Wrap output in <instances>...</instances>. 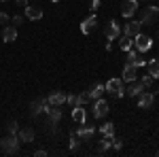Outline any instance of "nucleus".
Returning <instances> with one entry per match:
<instances>
[{"instance_id":"nucleus-1","label":"nucleus","mask_w":159,"mask_h":157,"mask_svg":"<svg viewBox=\"0 0 159 157\" xmlns=\"http://www.w3.org/2000/svg\"><path fill=\"white\" fill-rule=\"evenodd\" d=\"M0 151L4 155H15L19 153V136L17 134H9L4 138H0Z\"/></svg>"},{"instance_id":"nucleus-2","label":"nucleus","mask_w":159,"mask_h":157,"mask_svg":"<svg viewBox=\"0 0 159 157\" xmlns=\"http://www.w3.org/2000/svg\"><path fill=\"white\" fill-rule=\"evenodd\" d=\"M47 115V125H49V132L51 134H57V123L61 121V110L57 106H51L49 104V110L45 113Z\"/></svg>"},{"instance_id":"nucleus-3","label":"nucleus","mask_w":159,"mask_h":157,"mask_svg":"<svg viewBox=\"0 0 159 157\" xmlns=\"http://www.w3.org/2000/svg\"><path fill=\"white\" fill-rule=\"evenodd\" d=\"M49 110V100L47 98H36L32 104H30V115L32 117H40Z\"/></svg>"},{"instance_id":"nucleus-4","label":"nucleus","mask_w":159,"mask_h":157,"mask_svg":"<svg viewBox=\"0 0 159 157\" xmlns=\"http://www.w3.org/2000/svg\"><path fill=\"white\" fill-rule=\"evenodd\" d=\"M157 19H159V9L157 7H147V9L142 11V15H140L138 21H140L142 25H153Z\"/></svg>"},{"instance_id":"nucleus-5","label":"nucleus","mask_w":159,"mask_h":157,"mask_svg":"<svg viewBox=\"0 0 159 157\" xmlns=\"http://www.w3.org/2000/svg\"><path fill=\"white\" fill-rule=\"evenodd\" d=\"M104 87H106V91H108L110 96H115V98L125 96V87H123V81H121V79H110Z\"/></svg>"},{"instance_id":"nucleus-6","label":"nucleus","mask_w":159,"mask_h":157,"mask_svg":"<svg viewBox=\"0 0 159 157\" xmlns=\"http://www.w3.org/2000/svg\"><path fill=\"white\" fill-rule=\"evenodd\" d=\"M134 47L138 53H147L148 49L153 47V40L147 34H138V36H134Z\"/></svg>"},{"instance_id":"nucleus-7","label":"nucleus","mask_w":159,"mask_h":157,"mask_svg":"<svg viewBox=\"0 0 159 157\" xmlns=\"http://www.w3.org/2000/svg\"><path fill=\"white\" fill-rule=\"evenodd\" d=\"M91 115H93L96 119H102V117H106V115H108V102H106V100H102V98H98V100H96V104H93V110H91Z\"/></svg>"},{"instance_id":"nucleus-8","label":"nucleus","mask_w":159,"mask_h":157,"mask_svg":"<svg viewBox=\"0 0 159 157\" xmlns=\"http://www.w3.org/2000/svg\"><path fill=\"white\" fill-rule=\"evenodd\" d=\"M119 34H121L119 24H117L115 19H110L108 24H106V28H104V36H106V40H115V38H119Z\"/></svg>"},{"instance_id":"nucleus-9","label":"nucleus","mask_w":159,"mask_h":157,"mask_svg":"<svg viewBox=\"0 0 159 157\" xmlns=\"http://www.w3.org/2000/svg\"><path fill=\"white\" fill-rule=\"evenodd\" d=\"M76 136H79V138H81V140H91V138H93V134H96V127H93V125H87V123H81V127H79V130H76Z\"/></svg>"},{"instance_id":"nucleus-10","label":"nucleus","mask_w":159,"mask_h":157,"mask_svg":"<svg viewBox=\"0 0 159 157\" xmlns=\"http://www.w3.org/2000/svg\"><path fill=\"white\" fill-rule=\"evenodd\" d=\"M136 76H138V66L132 64V62H127V64L123 66V81L132 83V81H136Z\"/></svg>"},{"instance_id":"nucleus-11","label":"nucleus","mask_w":159,"mask_h":157,"mask_svg":"<svg viewBox=\"0 0 159 157\" xmlns=\"http://www.w3.org/2000/svg\"><path fill=\"white\" fill-rule=\"evenodd\" d=\"M140 28H142L140 21H127V24L123 25V36H129V38L138 36L140 34Z\"/></svg>"},{"instance_id":"nucleus-12","label":"nucleus","mask_w":159,"mask_h":157,"mask_svg":"<svg viewBox=\"0 0 159 157\" xmlns=\"http://www.w3.org/2000/svg\"><path fill=\"white\" fill-rule=\"evenodd\" d=\"M136 11H138V0H125L121 4V15L125 19H129Z\"/></svg>"},{"instance_id":"nucleus-13","label":"nucleus","mask_w":159,"mask_h":157,"mask_svg":"<svg viewBox=\"0 0 159 157\" xmlns=\"http://www.w3.org/2000/svg\"><path fill=\"white\" fill-rule=\"evenodd\" d=\"M153 104H155V96L144 89V91L138 96V106H140V109H151Z\"/></svg>"},{"instance_id":"nucleus-14","label":"nucleus","mask_w":159,"mask_h":157,"mask_svg":"<svg viewBox=\"0 0 159 157\" xmlns=\"http://www.w3.org/2000/svg\"><path fill=\"white\" fill-rule=\"evenodd\" d=\"M25 17L32 19V21H36V19L43 17V9L38 4H25Z\"/></svg>"},{"instance_id":"nucleus-15","label":"nucleus","mask_w":159,"mask_h":157,"mask_svg":"<svg viewBox=\"0 0 159 157\" xmlns=\"http://www.w3.org/2000/svg\"><path fill=\"white\" fill-rule=\"evenodd\" d=\"M96 25H98V17L91 13L85 21L81 24V32H83V34H89V32H93V30H96Z\"/></svg>"},{"instance_id":"nucleus-16","label":"nucleus","mask_w":159,"mask_h":157,"mask_svg":"<svg viewBox=\"0 0 159 157\" xmlns=\"http://www.w3.org/2000/svg\"><path fill=\"white\" fill-rule=\"evenodd\" d=\"M142 91H144V85H142V81H132V85L125 89V94H127L129 98H138Z\"/></svg>"},{"instance_id":"nucleus-17","label":"nucleus","mask_w":159,"mask_h":157,"mask_svg":"<svg viewBox=\"0 0 159 157\" xmlns=\"http://www.w3.org/2000/svg\"><path fill=\"white\" fill-rule=\"evenodd\" d=\"M47 100H49L51 106H61V104H66V94L64 91H51Z\"/></svg>"},{"instance_id":"nucleus-18","label":"nucleus","mask_w":159,"mask_h":157,"mask_svg":"<svg viewBox=\"0 0 159 157\" xmlns=\"http://www.w3.org/2000/svg\"><path fill=\"white\" fill-rule=\"evenodd\" d=\"M2 40H4V43L17 40V28H15V25H4V28H2Z\"/></svg>"},{"instance_id":"nucleus-19","label":"nucleus","mask_w":159,"mask_h":157,"mask_svg":"<svg viewBox=\"0 0 159 157\" xmlns=\"http://www.w3.org/2000/svg\"><path fill=\"white\" fill-rule=\"evenodd\" d=\"M72 119L76 123H87V110L85 106H74L72 109Z\"/></svg>"},{"instance_id":"nucleus-20","label":"nucleus","mask_w":159,"mask_h":157,"mask_svg":"<svg viewBox=\"0 0 159 157\" xmlns=\"http://www.w3.org/2000/svg\"><path fill=\"white\" fill-rule=\"evenodd\" d=\"M17 136H19V142H32L34 140V130L32 127H24V130L17 132Z\"/></svg>"},{"instance_id":"nucleus-21","label":"nucleus","mask_w":159,"mask_h":157,"mask_svg":"<svg viewBox=\"0 0 159 157\" xmlns=\"http://www.w3.org/2000/svg\"><path fill=\"white\" fill-rule=\"evenodd\" d=\"M104 91H106V87H104L102 83H96L89 91H87V94H89V100H98V98H102Z\"/></svg>"},{"instance_id":"nucleus-22","label":"nucleus","mask_w":159,"mask_h":157,"mask_svg":"<svg viewBox=\"0 0 159 157\" xmlns=\"http://www.w3.org/2000/svg\"><path fill=\"white\" fill-rule=\"evenodd\" d=\"M112 140H115V136H104V138L100 140V145H98V151L100 153H106L110 146H112Z\"/></svg>"},{"instance_id":"nucleus-23","label":"nucleus","mask_w":159,"mask_h":157,"mask_svg":"<svg viewBox=\"0 0 159 157\" xmlns=\"http://www.w3.org/2000/svg\"><path fill=\"white\" fill-rule=\"evenodd\" d=\"M147 66H148V74L153 79H159V60H148Z\"/></svg>"},{"instance_id":"nucleus-24","label":"nucleus","mask_w":159,"mask_h":157,"mask_svg":"<svg viewBox=\"0 0 159 157\" xmlns=\"http://www.w3.org/2000/svg\"><path fill=\"white\" fill-rule=\"evenodd\" d=\"M119 47L123 49V51H129V49L134 47V38H129V36H123L121 38V45Z\"/></svg>"},{"instance_id":"nucleus-25","label":"nucleus","mask_w":159,"mask_h":157,"mask_svg":"<svg viewBox=\"0 0 159 157\" xmlns=\"http://www.w3.org/2000/svg\"><path fill=\"white\" fill-rule=\"evenodd\" d=\"M70 151H76V149H79V146H81V138H79V136H76V134H70Z\"/></svg>"},{"instance_id":"nucleus-26","label":"nucleus","mask_w":159,"mask_h":157,"mask_svg":"<svg viewBox=\"0 0 159 157\" xmlns=\"http://www.w3.org/2000/svg\"><path fill=\"white\" fill-rule=\"evenodd\" d=\"M102 136H115V125L112 123H104L102 125Z\"/></svg>"},{"instance_id":"nucleus-27","label":"nucleus","mask_w":159,"mask_h":157,"mask_svg":"<svg viewBox=\"0 0 159 157\" xmlns=\"http://www.w3.org/2000/svg\"><path fill=\"white\" fill-rule=\"evenodd\" d=\"M7 130H9V134H17L19 132V123H17V121H11V123L7 125Z\"/></svg>"},{"instance_id":"nucleus-28","label":"nucleus","mask_w":159,"mask_h":157,"mask_svg":"<svg viewBox=\"0 0 159 157\" xmlns=\"http://www.w3.org/2000/svg\"><path fill=\"white\" fill-rule=\"evenodd\" d=\"M140 81H142V85H144V89H148V87L153 85V76H151V74H144Z\"/></svg>"},{"instance_id":"nucleus-29","label":"nucleus","mask_w":159,"mask_h":157,"mask_svg":"<svg viewBox=\"0 0 159 157\" xmlns=\"http://www.w3.org/2000/svg\"><path fill=\"white\" fill-rule=\"evenodd\" d=\"M66 104H70V106H79V96H66Z\"/></svg>"},{"instance_id":"nucleus-30","label":"nucleus","mask_w":159,"mask_h":157,"mask_svg":"<svg viewBox=\"0 0 159 157\" xmlns=\"http://www.w3.org/2000/svg\"><path fill=\"white\" fill-rule=\"evenodd\" d=\"M132 64H136L138 68H142V66H147V60H144L142 55H136V58H134V62H132Z\"/></svg>"},{"instance_id":"nucleus-31","label":"nucleus","mask_w":159,"mask_h":157,"mask_svg":"<svg viewBox=\"0 0 159 157\" xmlns=\"http://www.w3.org/2000/svg\"><path fill=\"white\" fill-rule=\"evenodd\" d=\"M87 102H89V94H81L79 96V106H85Z\"/></svg>"},{"instance_id":"nucleus-32","label":"nucleus","mask_w":159,"mask_h":157,"mask_svg":"<svg viewBox=\"0 0 159 157\" xmlns=\"http://www.w3.org/2000/svg\"><path fill=\"white\" fill-rule=\"evenodd\" d=\"M13 24L21 25V24H24V17H21V15H15V17H13Z\"/></svg>"},{"instance_id":"nucleus-33","label":"nucleus","mask_w":159,"mask_h":157,"mask_svg":"<svg viewBox=\"0 0 159 157\" xmlns=\"http://www.w3.org/2000/svg\"><path fill=\"white\" fill-rule=\"evenodd\" d=\"M9 19H11V17H9V15H7V13H0V24H7V21H9Z\"/></svg>"},{"instance_id":"nucleus-34","label":"nucleus","mask_w":159,"mask_h":157,"mask_svg":"<svg viewBox=\"0 0 159 157\" xmlns=\"http://www.w3.org/2000/svg\"><path fill=\"white\" fill-rule=\"evenodd\" d=\"M34 155L36 157H47V151H45V149H38V151H34Z\"/></svg>"},{"instance_id":"nucleus-35","label":"nucleus","mask_w":159,"mask_h":157,"mask_svg":"<svg viewBox=\"0 0 159 157\" xmlns=\"http://www.w3.org/2000/svg\"><path fill=\"white\" fill-rule=\"evenodd\" d=\"M98 7H100V0H91V7H89V9H91V11H98Z\"/></svg>"},{"instance_id":"nucleus-36","label":"nucleus","mask_w":159,"mask_h":157,"mask_svg":"<svg viewBox=\"0 0 159 157\" xmlns=\"http://www.w3.org/2000/svg\"><path fill=\"white\" fill-rule=\"evenodd\" d=\"M121 146H123V142H121V140H112V149H117V151H119Z\"/></svg>"},{"instance_id":"nucleus-37","label":"nucleus","mask_w":159,"mask_h":157,"mask_svg":"<svg viewBox=\"0 0 159 157\" xmlns=\"http://www.w3.org/2000/svg\"><path fill=\"white\" fill-rule=\"evenodd\" d=\"M15 2H17V4H19V7H24V9H25V4H28V2H30V0H15Z\"/></svg>"},{"instance_id":"nucleus-38","label":"nucleus","mask_w":159,"mask_h":157,"mask_svg":"<svg viewBox=\"0 0 159 157\" xmlns=\"http://www.w3.org/2000/svg\"><path fill=\"white\" fill-rule=\"evenodd\" d=\"M142 2H153V0H142Z\"/></svg>"},{"instance_id":"nucleus-39","label":"nucleus","mask_w":159,"mask_h":157,"mask_svg":"<svg viewBox=\"0 0 159 157\" xmlns=\"http://www.w3.org/2000/svg\"><path fill=\"white\" fill-rule=\"evenodd\" d=\"M0 2H7V0H0Z\"/></svg>"},{"instance_id":"nucleus-40","label":"nucleus","mask_w":159,"mask_h":157,"mask_svg":"<svg viewBox=\"0 0 159 157\" xmlns=\"http://www.w3.org/2000/svg\"><path fill=\"white\" fill-rule=\"evenodd\" d=\"M51 2H57V0H51Z\"/></svg>"},{"instance_id":"nucleus-41","label":"nucleus","mask_w":159,"mask_h":157,"mask_svg":"<svg viewBox=\"0 0 159 157\" xmlns=\"http://www.w3.org/2000/svg\"><path fill=\"white\" fill-rule=\"evenodd\" d=\"M157 36H159V32H157Z\"/></svg>"}]
</instances>
